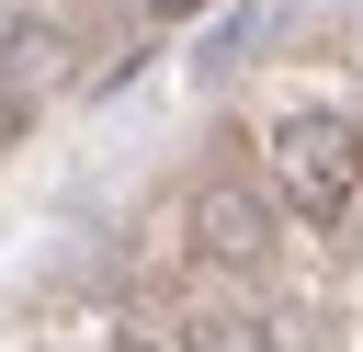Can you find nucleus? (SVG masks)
I'll list each match as a JSON object with an SVG mask.
<instances>
[{"label": "nucleus", "instance_id": "6", "mask_svg": "<svg viewBox=\"0 0 363 352\" xmlns=\"http://www.w3.org/2000/svg\"><path fill=\"white\" fill-rule=\"evenodd\" d=\"M193 11H216V0H147V23H193Z\"/></svg>", "mask_w": 363, "mask_h": 352}, {"label": "nucleus", "instance_id": "3", "mask_svg": "<svg viewBox=\"0 0 363 352\" xmlns=\"http://www.w3.org/2000/svg\"><path fill=\"white\" fill-rule=\"evenodd\" d=\"M170 352H284V329H272L261 307H193V318L170 329Z\"/></svg>", "mask_w": 363, "mask_h": 352}, {"label": "nucleus", "instance_id": "7", "mask_svg": "<svg viewBox=\"0 0 363 352\" xmlns=\"http://www.w3.org/2000/svg\"><path fill=\"white\" fill-rule=\"evenodd\" d=\"M79 352H147V341H79Z\"/></svg>", "mask_w": 363, "mask_h": 352}, {"label": "nucleus", "instance_id": "2", "mask_svg": "<svg viewBox=\"0 0 363 352\" xmlns=\"http://www.w3.org/2000/svg\"><path fill=\"white\" fill-rule=\"evenodd\" d=\"M182 238H193V261L204 273H261L272 261V193H250V182H193V204H182Z\"/></svg>", "mask_w": 363, "mask_h": 352}, {"label": "nucleus", "instance_id": "1", "mask_svg": "<svg viewBox=\"0 0 363 352\" xmlns=\"http://www.w3.org/2000/svg\"><path fill=\"white\" fill-rule=\"evenodd\" d=\"M261 159H272V193H284L306 227L363 216V125H352L340 102H295V114H272Z\"/></svg>", "mask_w": 363, "mask_h": 352}, {"label": "nucleus", "instance_id": "5", "mask_svg": "<svg viewBox=\"0 0 363 352\" xmlns=\"http://www.w3.org/2000/svg\"><path fill=\"white\" fill-rule=\"evenodd\" d=\"M23 125H34V114H23V91H11V79H0V159H11V148H23Z\"/></svg>", "mask_w": 363, "mask_h": 352}, {"label": "nucleus", "instance_id": "4", "mask_svg": "<svg viewBox=\"0 0 363 352\" xmlns=\"http://www.w3.org/2000/svg\"><path fill=\"white\" fill-rule=\"evenodd\" d=\"M261 34H272V11H227V23L204 34V79H227V68H238V57L261 45Z\"/></svg>", "mask_w": 363, "mask_h": 352}]
</instances>
